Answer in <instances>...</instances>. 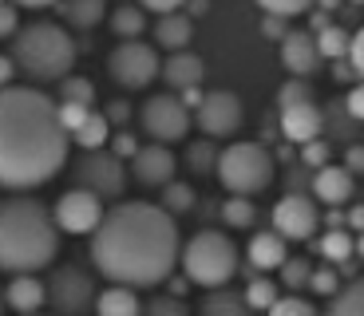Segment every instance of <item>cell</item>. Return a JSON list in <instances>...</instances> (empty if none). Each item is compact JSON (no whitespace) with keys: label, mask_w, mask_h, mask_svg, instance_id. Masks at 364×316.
<instances>
[{"label":"cell","mask_w":364,"mask_h":316,"mask_svg":"<svg viewBox=\"0 0 364 316\" xmlns=\"http://www.w3.org/2000/svg\"><path fill=\"white\" fill-rule=\"evenodd\" d=\"M103 198H95L91 190H64L60 194V202L52 206V217H55V229L60 234H75V237H83V234H95L100 229V222H103Z\"/></svg>","instance_id":"8fae6325"},{"label":"cell","mask_w":364,"mask_h":316,"mask_svg":"<svg viewBox=\"0 0 364 316\" xmlns=\"http://www.w3.org/2000/svg\"><path fill=\"white\" fill-rule=\"evenodd\" d=\"M32 316H40V312H32Z\"/></svg>","instance_id":"be15d7a7"},{"label":"cell","mask_w":364,"mask_h":316,"mask_svg":"<svg viewBox=\"0 0 364 316\" xmlns=\"http://www.w3.org/2000/svg\"><path fill=\"white\" fill-rule=\"evenodd\" d=\"M55 111H60V126H64L68 135H75L91 119V107H80V103H55Z\"/></svg>","instance_id":"b9f144b4"},{"label":"cell","mask_w":364,"mask_h":316,"mask_svg":"<svg viewBox=\"0 0 364 316\" xmlns=\"http://www.w3.org/2000/svg\"><path fill=\"white\" fill-rule=\"evenodd\" d=\"M182 12H186V16H206V12H210V0H186V9H182Z\"/></svg>","instance_id":"11a10c76"},{"label":"cell","mask_w":364,"mask_h":316,"mask_svg":"<svg viewBox=\"0 0 364 316\" xmlns=\"http://www.w3.org/2000/svg\"><path fill=\"white\" fill-rule=\"evenodd\" d=\"M0 308H4V289H0Z\"/></svg>","instance_id":"94428289"},{"label":"cell","mask_w":364,"mask_h":316,"mask_svg":"<svg viewBox=\"0 0 364 316\" xmlns=\"http://www.w3.org/2000/svg\"><path fill=\"white\" fill-rule=\"evenodd\" d=\"M348 123H356V119L345 111V99H341V103H333V107L325 111V126L333 131V138H341V143H348V146H353V126H348Z\"/></svg>","instance_id":"8d00e7d4"},{"label":"cell","mask_w":364,"mask_h":316,"mask_svg":"<svg viewBox=\"0 0 364 316\" xmlns=\"http://www.w3.org/2000/svg\"><path fill=\"white\" fill-rule=\"evenodd\" d=\"M198 312L202 316H257L254 308H250L246 293L230 289V285H226V289H210L206 297H202Z\"/></svg>","instance_id":"7402d4cb"},{"label":"cell","mask_w":364,"mask_h":316,"mask_svg":"<svg viewBox=\"0 0 364 316\" xmlns=\"http://www.w3.org/2000/svg\"><path fill=\"white\" fill-rule=\"evenodd\" d=\"M4 305L20 316H32L48 305V285L36 277V273H24V277H12L4 285Z\"/></svg>","instance_id":"d6986e66"},{"label":"cell","mask_w":364,"mask_h":316,"mask_svg":"<svg viewBox=\"0 0 364 316\" xmlns=\"http://www.w3.org/2000/svg\"><path fill=\"white\" fill-rule=\"evenodd\" d=\"M345 217H348V226H353V229H360V234H364V206H353Z\"/></svg>","instance_id":"9f6ffc18"},{"label":"cell","mask_w":364,"mask_h":316,"mask_svg":"<svg viewBox=\"0 0 364 316\" xmlns=\"http://www.w3.org/2000/svg\"><path fill=\"white\" fill-rule=\"evenodd\" d=\"M202 75H206V63L194 52H174L163 60V80H166V87H174V91L202 87Z\"/></svg>","instance_id":"ffe728a7"},{"label":"cell","mask_w":364,"mask_h":316,"mask_svg":"<svg viewBox=\"0 0 364 316\" xmlns=\"http://www.w3.org/2000/svg\"><path fill=\"white\" fill-rule=\"evenodd\" d=\"M348 63H353L356 80H364V24L353 32V48H348Z\"/></svg>","instance_id":"7dc6e473"},{"label":"cell","mask_w":364,"mask_h":316,"mask_svg":"<svg viewBox=\"0 0 364 316\" xmlns=\"http://www.w3.org/2000/svg\"><path fill=\"white\" fill-rule=\"evenodd\" d=\"M328 158H333V146H328L325 138H317V143H309V146H301V166H309L313 174L325 170Z\"/></svg>","instance_id":"60d3db41"},{"label":"cell","mask_w":364,"mask_h":316,"mask_svg":"<svg viewBox=\"0 0 364 316\" xmlns=\"http://www.w3.org/2000/svg\"><path fill=\"white\" fill-rule=\"evenodd\" d=\"M16 9H52V4H60V0H12Z\"/></svg>","instance_id":"6f0895ef"},{"label":"cell","mask_w":364,"mask_h":316,"mask_svg":"<svg viewBox=\"0 0 364 316\" xmlns=\"http://www.w3.org/2000/svg\"><path fill=\"white\" fill-rule=\"evenodd\" d=\"M72 143L80 146V151H107V143H111L107 115H103V111H91V119L72 135Z\"/></svg>","instance_id":"484cf974"},{"label":"cell","mask_w":364,"mask_h":316,"mask_svg":"<svg viewBox=\"0 0 364 316\" xmlns=\"http://www.w3.org/2000/svg\"><path fill=\"white\" fill-rule=\"evenodd\" d=\"M55 9H60V20H64L68 28L87 32V28L103 24V16H107V0H60Z\"/></svg>","instance_id":"603a6c76"},{"label":"cell","mask_w":364,"mask_h":316,"mask_svg":"<svg viewBox=\"0 0 364 316\" xmlns=\"http://www.w3.org/2000/svg\"><path fill=\"white\" fill-rule=\"evenodd\" d=\"M159 206H163L171 217L186 214V209L194 206V190L186 186V182H171V186H163V190H159Z\"/></svg>","instance_id":"1f68e13d"},{"label":"cell","mask_w":364,"mask_h":316,"mask_svg":"<svg viewBox=\"0 0 364 316\" xmlns=\"http://www.w3.org/2000/svg\"><path fill=\"white\" fill-rule=\"evenodd\" d=\"M353 4H364V0H353Z\"/></svg>","instance_id":"6125c7cd"},{"label":"cell","mask_w":364,"mask_h":316,"mask_svg":"<svg viewBox=\"0 0 364 316\" xmlns=\"http://www.w3.org/2000/svg\"><path fill=\"white\" fill-rule=\"evenodd\" d=\"M182 257L178 222L159 202H119L91 234V265L111 285L151 289L171 280Z\"/></svg>","instance_id":"6da1fadb"},{"label":"cell","mask_w":364,"mask_h":316,"mask_svg":"<svg viewBox=\"0 0 364 316\" xmlns=\"http://www.w3.org/2000/svg\"><path fill=\"white\" fill-rule=\"evenodd\" d=\"M55 103H80V107H91L95 103V83L83 80V75H68L60 83V99Z\"/></svg>","instance_id":"d6a6232c"},{"label":"cell","mask_w":364,"mask_h":316,"mask_svg":"<svg viewBox=\"0 0 364 316\" xmlns=\"http://www.w3.org/2000/svg\"><path fill=\"white\" fill-rule=\"evenodd\" d=\"M265 316H325V312H317V305L313 300H305L301 293H285L277 305L269 308Z\"/></svg>","instance_id":"d590c367"},{"label":"cell","mask_w":364,"mask_h":316,"mask_svg":"<svg viewBox=\"0 0 364 316\" xmlns=\"http://www.w3.org/2000/svg\"><path fill=\"white\" fill-rule=\"evenodd\" d=\"M317 48H321V55H325V60L341 63V60H348L353 32H345L341 24H328V28H321V32H317Z\"/></svg>","instance_id":"f546056e"},{"label":"cell","mask_w":364,"mask_h":316,"mask_svg":"<svg viewBox=\"0 0 364 316\" xmlns=\"http://www.w3.org/2000/svg\"><path fill=\"white\" fill-rule=\"evenodd\" d=\"M72 178L80 190H91L95 198L115 202V198H123L131 170L123 166V158H115L111 151H83L72 166Z\"/></svg>","instance_id":"52a82bcc"},{"label":"cell","mask_w":364,"mask_h":316,"mask_svg":"<svg viewBox=\"0 0 364 316\" xmlns=\"http://www.w3.org/2000/svg\"><path fill=\"white\" fill-rule=\"evenodd\" d=\"M345 111L356 119V123H364V80L345 91Z\"/></svg>","instance_id":"bcb514c9"},{"label":"cell","mask_w":364,"mask_h":316,"mask_svg":"<svg viewBox=\"0 0 364 316\" xmlns=\"http://www.w3.org/2000/svg\"><path fill=\"white\" fill-rule=\"evenodd\" d=\"M321 222H325V226H328V229H345V226H348V217H345V214H341V209H328V214H325V217H321Z\"/></svg>","instance_id":"db71d44e"},{"label":"cell","mask_w":364,"mask_h":316,"mask_svg":"<svg viewBox=\"0 0 364 316\" xmlns=\"http://www.w3.org/2000/svg\"><path fill=\"white\" fill-rule=\"evenodd\" d=\"M317 4H321L325 12H328V9H337V0H317Z\"/></svg>","instance_id":"680465c9"},{"label":"cell","mask_w":364,"mask_h":316,"mask_svg":"<svg viewBox=\"0 0 364 316\" xmlns=\"http://www.w3.org/2000/svg\"><path fill=\"white\" fill-rule=\"evenodd\" d=\"M262 36L265 40H285L289 36V28H285L282 16H262Z\"/></svg>","instance_id":"f907efd6"},{"label":"cell","mask_w":364,"mask_h":316,"mask_svg":"<svg viewBox=\"0 0 364 316\" xmlns=\"http://www.w3.org/2000/svg\"><path fill=\"white\" fill-rule=\"evenodd\" d=\"M143 316H191V308H186V300H182V297L159 293V297H151L143 305Z\"/></svg>","instance_id":"74e56055"},{"label":"cell","mask_w":364,"mask_h":316,"mask_svg":"<svg viewBox=\"0 0 364 316\" xmlns=\"http://www.w3.org/2000/svg\"><path fill=\"white\" fill-rule=\"evenodd\" d=\"M262 4V12L265 16H282V20H289V16H301V12H309L317 0H257Z\"/></svg>","instance_id":"ab89813d"},{"label":"cell","mask_w":364,"mask_h":316,"mask_svg":"<svg viewBox=\"0 0 364 316\" xmlns=\"http://www.w3.org/2000/svg\"><path fill=\"white\" fill-rule=\"evenodd\" d=\"M182 277L198 289H226L237 273V245L226 229H198L182 245Z\"/></svg>","instance_id":"5b68a950"},{"label":"cell","mask_w":364,"mask_h":316,"mask_svg":"<svg viewBox=\"0 0 364 316\" xmlns=\"http://www.w3.org/2000/svg\"><path fill=\"white\" fill-rule=\"evenodd\" d=\"M282 135L293 146H309L325 135V111L317 103H297V107L282 111Z\"/></svg>","instance_id":"2e32d148"},{"label":"cell","mask_w":364,"mask_h":316,"mask_svg":"<svg viewBox=\"0 0 364 316\" xmlns=\"http://www.w3.org/2000/svg\"><path fill=\"white\" fill-rule=\"evenodd\" d=\"M103 115H107V123H127V119H131V107H127V103H111Z\"/></svg>","instance_id":"816d5d0a"},{"label":"cell","mask_w":364,"mask_h":316,"mask_svg":"<svg viewBox=\"0 0 364 316\" xmlns=\"http://www.w3.org/2000/svg\"><path fill=\"white\" fill-rule=\"evenodd\" d=\"M155 48H166V52H186L194 40V20L186 12H171V16H159L155 20Z\"/></svg>","instance_id":"44dd1931"},{"label":"cell","mask_w":364,"mask_h":316,"mask_svg":"<svg viewBox=\"0 0 364 316\" xmlns=\"http://www.w3.org/2000/svg\"><path fill=\"white\" fill-rule=\"evenodd\" d=\"M341 166H345L353 178H360V174H364V143H353V146H348V151H345V163H341Z\"/></svg>","instance_id":"681fc988"},{"label":"cell","mask_w":364,"mask_h":316,"mask_svg":"<svg viewBox=\"0 0 364 316\" xmlns=\"http://www.w3.org/2000/svg\"><path fill=\"white\" fill-rule=\"evenodd\" d=\"M254 217H257V209H254V202H250V198H226V202H222V222H226V226L250 229V226H254Z\"/></svg>","instance_id":"e575fe53"},{"label":"cell","mask_w":364,"mask_h":316,"mask_svg":"<svg viewBox=\"0 0 364 316\" xmlns=\"http://www.w3.org/2000/svg\"><path fill=\"white\" fill-rule=\"evenodd\" d=\"M12 75H16L12 55H0V87H12Z\"/></svg>","instance_id":"f5cc1de1"},{"label":"cell","mask_w":364,"mask_h":316,"mask_svg":"<svg viewBox=\"0 0 364 316\" xmlns=\"http://www.w3.org/2000/svg\"><path fill=\"white\" fill-rule=\"evenodd\" d=\"M321 63L325 55L317 48V32H289L282 40V67L289 72V80H313Z\"/></svg>","instance_id":"5bb4252c"},{"label":"cell","mask_w":364,"mask_h":316,"mask_svg":"<svg viewBox=\"0 0 364 316\" xmlns=\"http://www.w3.org/2000/svg\"><path fill=\"white\" fill-rule=\"evenodd\" d=\"M325 316H364V277L341 285V293L333 297Z\"/></svg>","instance_id":"83f0119b"},{"label":"cell","mask_w":364,"mask_h":316,"mask_svg":"<svg viewBox=\"0 0 364 316\" xmlns=\"http://www.w3.org/2000/svg\"><path fill=\"white\" fill-rule=\"evenodd\" d=\"M174 166H178V158H174L171 146H159V143H146L143 151L131 158V178L139 182V186H171L174 182Z\"/></svg>","instance_id":"9a60e30c"},{"label":"cell","mask_w":364,"mask_h":316,"mask_svg":"<svg viewBox=\"0 0 364 316\" xmlns=\"http://www.w3.org/2000/svg\"><path fill=\"white\" fill-rule=\"evenodd\" d=\"M107 75L119 83L123 91H143L163 75V60L151 44L143 40H127V44H115L107 55Z\"/></svg>","instance_id":"ba28073f"},{"label":"cell","mask_w":364,"mask_h":316,"mask_svg":"<svg viewBox=\"0 0 364 316\" xmlns=\"http://www.w3.org/2000/svg\"><path fill=\"white\" fill-rule=\"evenodd\" d=\"M297 103H313L309 80H289V83H282V91H277V107H282V111L297 107Z\"/></svg>","instance_id":"f35d334b"},{"label":"cell","mask_w":364,"mask_h":316,"mask_svg":"<svg viewBox=\"0 0 364 316\" xmlns=\"http://www.w3.org/2000/svg\"><path fill=\"white\" fill-rule=\"evenodd\" d=\"M246 261L257 273H282V265L289 261V245H285L282 234H273V229H257L246 245Z\"/></svg>","instance_id":"ac0fdd59"},{"label":"cell","mask_w":364,"mask_h":316,"mask_svg":"<svg viewBox=\"0 0 364 316\" xmlns=\"http://www.w3.org/2000/svg\"><path fill=\"white\" fill-rule=\"evenodd\" d=\"M218 158L222 151L214 146V138H198L186 146V170L191 174H218Z\"/></svg>","instance_id":"f1b7e54d"},{"label":"cell","mask_w":364,"mask_h":316,"mask_svg":"<svg viewBox=\"0 0 364 316\" xmlns=\"http://www.w3.org/2000/svg\"><path fill=\"white\" fill-rule=\"evenodd\" d=\"M277 174L273 154L262 143H230L218 158V182L230 190V198H254Z\"/></svg>","instance_id":"8992f818"},{"label":"cell","mask_w":364,"mask_h":316,"mask_svg":"<svg viewBox=\"0 0 364 316\" xmlns=\"http://www.w3.org/2000/svg\"><path fill=\"white\" fill-rule=\"evenodd\" d=\"M246 300H250V308H254V312H269V308L282 300V285H277V280H269V277H254L246 285Z\"/></svg>","instance_id":"4dcf8cb0"},{"label":"cell","mask_w":364,"mask_h":316,"mask_svg":"<svg viewBox=\"0 0 364 316\" xmlns=\"http://www.w3.org/2000/svg\"><path fill=\"white\" fill-rule=\"evenodd\" d=\"M95 316H143V300L127 285H107L95 300Z\"/></svg>","instance_id":"cb8c5ba5"},{"label":"cell","mask_w":364,"mask_h":316,"mask_svg":"<svg viewBox=\"0 0 364 316\" xmlns=\"http://www.w3.org/2000/svg\"><path fill=\"white\" fill-rule=\"evenodd\" d=\"M356 253H360V257H364V237H360V241H356Z\"/></svg>","instance_id":"91938a15"},{"label":"cell","mask_w":364,"mask_h":316,"mask_svg":"<svg viewBox=\"0 0 364 316\" xmlns=\"http://www.w3.org/2000/svg\"><path fill=\"white\" fill-rule=\"evenodd\" d=\"M309 289L317 293V297H337V293H341V277H337V269H333V265H325V269H313Z\"/></svg>","instance_id":"7bdbcfd3"},{"label":"cell","mask_w":364,"mask_h":316,"mask_svg":"<svg viewBox=\"0 0 364 316\" xmlns=\"http://www.w3.org/2000/svg\"><path fill=\"white\" fill-rule=\"evenodd\" d=\"M12 63L32 83H64L75 63V40L64 24L32 20L12 36Z\"/></svg>","instance_id":"277c9868"},{"label":"cell","mask_w":364,"mask_h":316,"mask_svg":"<svg viewBox=\"0 0 364 316\" xmlns=\"http://www.w3.org/2000/svg\"><path fill=\"white\" fill-rule=\"evenodd\" d=\"M242 115H246V111H242L234 91H206L202 107L194 111V123L202 126L206 138H230V135H237Z\"/></svg>","instance_id":"4fadbf2b"},{"label":"cell","mask_w":364,"mask_h":316,"mask_svg":"<svg viewBox=\"0 0 364 316\" xmlns=\"http://www.w3.org/2000/svg\"><path fill=\"white\" fill-rule=\"evenodd\" d=\"M60 253V229L52 209L32 194H12L0 202V273L24 277L40 273Z\"/></svg>","instance_id":"3957f363"},{"label":"cell","mask_w":364,"mask_h":316,"mask_svg":"<svg viewBox=\"0 0 364 316\" xmlns=\"http://www.w3.org/2000/svg\"><path fill=\"white\" fill-rule=\"evenodd\" d=\"M72 135L55 99L36 87H0V186L36 190L64 170Z\"/></svg>","instance_id":"7a4b0ae2"},{"label":"cell","mask_w":364,"mask_h":316,"mask_svg":"<svg viewBox=\"0 0 364 316\" xmlns=\"http://www.w3.org/2000/svg\"><path fill=\"white\" fill-rule=\"evenodd\" d=\"M277 285H282V289H289V293H297V289H305V285H309L313 280V265L305 261V257H289V261L282 265V273H277Z\"/></svg>","instance_id":"836d02e7"},{"label":"cell","mask_w":364,"mask_h":316,"mask_svg":"<svg viewBox=\"0 0 364 316\" xmlns=\"http://www.w3.org/2000/svg\"><path fill=\"white\" fill-rule=\"evenodd\" d=\"M139 151H143V146L135 143V135H131V131H123V135L111 138V154H115V158H127V163H131Z\"/></svg>","instance_id":"f6af8a7d"},{"label":"cell","mask_w":364,"mask_h":316,"mask_svg":"<svg viewBox=\"0 0 364 316\" xmlns=\"http://www.w3.org/2000/svg\"><path fill=\"white\" fill-rule=\"evenodd\" d=\"M111 32L119 36V44H127V40H143L146 32V12L139 4H119L111 12Z\"/></svg>","instance_id":"d4e9b609"},{"label":"cell","mask_w":364,"mask_h":316,"mask_svg":"<svg viewBox=\"0 0 364 316\" xmlns=\"http://www.w3.org/2000/svg\"><path fill=\"white\" fill-rule=\"evenodd\" d=\"M44 285H48V305H52L55 316H87V308H95V300H100L95 277L80 265H60Z\"/></svg>","instance_id":"30bf717a"},{"label":"cell","mask_w":364,"mask_h":316,"mask_svg":"<svg viewBox=\"0 0 364 316\" xmlns=\"http://www.w3.org/2000/svg\"><path fill=\"white\" fill-rule=\"evenodd\" d=\"M20 32V16L12 0H0V40H12Z\"/></svg>","instance_id":"ee69618b"},{"label":"cell","mask_w":364,"mask_h":316,"mask_svg":"<svg viewBox=\"0 0 364 316\" xmlns=\"http://www.w3.org/2000/svg\"><path fill=\"white\" fill-rule=\"evenodd\" d=\"M139 9H143V12H155V16H171V12H182V9H186V0H139Z\"/></svg>","instance_id":"c3c4849f"},{"label":"cell","mask_w":364,"mask_h":316,"mask_svg":"<svg viewBox=\"0 0 364 316\" xmlns=\"http://www.w3.org/2000/svg\"><path fill=\"white\" fill-rule=\"evenodd\" d=\"M269 222H273L269 229L282 234L285 241H309V237H317V229H321L317 198H309V194H285V198H277Z\"/></svg>","instance_id":"7c38bea8"},{"label":"cell","mask_w":364,"mask_h":316,"mask_svg":"<svg viewBox=\"0 0 364 316\" xmlns=\"http://www.w3.org/2000/svg\"><path fill=\"white\" fill-rule=\"evenodd\" d=\"M139 126L143 135L159 146H171L178 138H186V131L194 126V111L178 99V95H151L139 107Z\"/></svg>","instance_id":"9c48e42d"},{"label":"cell","mask_w":364,"mask_h":316,"mask_svg":"<svg viewBox=\"0 0 364 316\" xmlns=\"http://www.w3.org/2000/svg\"><path fill=\"white\" fill-rule=\"evenodd\" d=\"M313 198L321 202V206H328V209H341V206H348L353 202V194H356V178L345 170V166H337V163H328L325 170H317L313 174Z\"/></svg>","instance_id":"e0dca14e"},{"label":"cell","mask_w":364,"mask_h":316,"mask_svg":"<svg viewBox=\"0 0 364 316\" xmlns=\"http://www.w3.org/2000/svg\"><path fill=\"white\" fill-rule=\"evenodd\" d=\"M317 253L333 265V269H337V265H345L348 257L356 253V241L348 237V229H328V234L317 241Z\"/></svg>","instance_id":"4316f807"}]
</instances>
